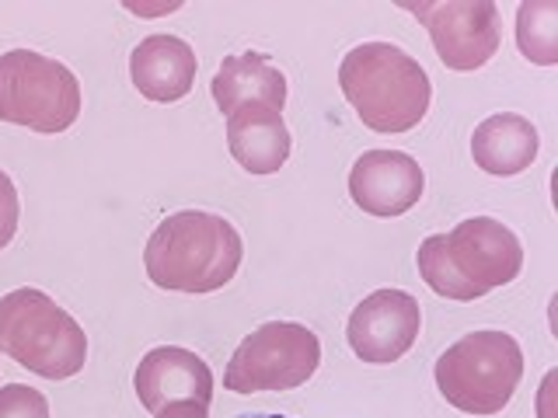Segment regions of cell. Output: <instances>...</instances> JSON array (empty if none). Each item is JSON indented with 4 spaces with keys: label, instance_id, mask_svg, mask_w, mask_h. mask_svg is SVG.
<instances>
[{
    "label": "cell",
    "instance_id": "obj_1",
    "mask_svg": "<svg viewBox=\"0 0 558 418\" xmlns=\"http://www.w3.org/2000/svg\"><path fill=\"white\" fill-rule=\"evenodd\" d=\"M244 241L231 220L203 209H182L157 223L144 248V269L157 290L217 293L241 269Z\"/></svg>",
    "mask_w": 558,
    "mask_h": 418
},
{
    "label": "cell",
    "instance_id": "obj_2",
    "mask_svg": "<svg viewBox=\"0 0 558 418\" xmlns=\"http://www.w3.org/2000/svg\"><path fill=\"white\" fill-rule=\"evenodd\" d=\"M339 87L366 130L395 136L426 119L433 101L429 74L395 42H363L345 52Z\"/></svg>",
    "mask_w": 558,
    "mask_h": 418
},
{
    "label": "cell",
    "instance_id": "obj_3",
    "mask_svg": "<svg viewBox=\"0 0 558 418\" xmlns=\"http://www.w3.org/2000/svg\"><path fill=\"white\" fill-rule=\"evenodd\" d=\"M0 353L46 380L77 377L87 362V335L43 290L0 296Z\"/></svg>",
    "mask_w": 558,
    "mask_h": 418
},
{
    "label": "cell",
    "instance_id": "obj_4",
    "mask_svg": "<svg viewBox=\"0 0 558 418\" xmlns=\"http://www.w3.org/2000/svg\"><path fill=\"white\" fill-rule=\"evenodd\" d=\"M523 380V348L506 331H471L436 359V388L447 405L488 418L513 401Z\"/></svg>",
    "mask_w": 558,
    "mask_h": 418
},
{
    "label": "cell",
    "instance_id": "obj_5",
    "mask_svg": "<svg viewBox=\"0 0 558 418\" xmlns=\"http://www.w3.org/2000/svg\"><path fill=\"white\" fill-rule=\"evenodd\" d=\"M81 115V84L70 70L35 49L0 57V119L32 133H63Z\"/></svg>",
    "mask_w": 558,
    "mask_h": 418
},
{
    "label": "cell",
    "instance_id": "obj_6",
    "mask_svg": "<svg viewBox=\"0 0 558 418\" xmlns=\"http://www.w3.org/2000/svg\"><path fill=\"white\" fill-rule=\"evenodd\" d=\"M322 362V342L307 324L269 321L244 339L223 370V388L234 394L296 391Z\"/></svg>",
    "mask_w": 558,
    "mask_h": 418
},
{
    "label": "cell",
    "instance_id": "obj_7",
    "mask_svg": "<svg viewBox=\"0 0 558 418\" xmlns=\"http://www.w3.org/2000/svg\"><path fill=\"white\" fill-rule=\"evenodd\" d=\"M444 255L468 300H482L485 293L510 286L523 269L520 237L496 217L461 220L444 234Z\"/></svg>",
    "mask_w": 558,
    "mask_h": 418
},
{
    "label": "cell",
    "instance_id": "obj_8",
    "mask_svg": "<svg viewBox=\"0 0 558 418\" xmlns=\"http://www.w3.org/2000/svg\"><path fill=\"white\" fill-rule=\"evenodd\" d=\"M426 25L433 49L447 70L471 74L499 52L502 14L493 0H444V4H405Z\"/></svg>",
    "mask_w": 558,
    "mask_h": 418
},
{
    "label": "cell",
    "instance_id": "obj_9",
    "mask_svg": "<svg viewBox=\"0 0 558 418\" xmlns=\"http://www.w3.org/2000/svg\"><path fill=\"white\" fill-rule=\"evenodd\" d=\"M423 328V307L405 290H374L353 307L345 339L353 356L371 366L398 362L409 353Z\"/></svg>",
    "mask_w": 558,
    "mask_h": 418
},
{
    "label": "cell",
    "instance_id": "obj_10",
    "mask_svg": "<svg viewBox=\"0 0 558 418\" xmlns=\"http://www.w3.org/2000/svg\"><path fill=\"white\" fill-rule=\"evenodd\" d=\"M426 174L405 150H366L349 171V196L363 213L391 220L418 206Z\"/></svg>",
    "mask_w": 558,
    "mask_h": 418
},
{
    "label": "cell",
    "instance_id": "obj_11",
    "mask_svg": "<svg viewBox=\"0 0 558 418\" xmlns=\"http://www.w3.org/2000/svg\"><path fill=\"white\" fill-rule=\"evenodd\" d=\"M133 388L140 405L150 415L174 405V401H199L209 405L214 401V370L209 362L182 345H157L140 359Z\"/></svg>",
    "mask_w": 558,
    "mask_h": 418
},
{
    "label": "cell",
    "instance_id": "obj_12",
    "mask_svg": "<svg viewBox=\"0 0 558 418\" xmlns=\"http://www.w3.org/2000/svg\"><path fill=\"white\" fill-rule=\"evenodd\" d=\"M196 52L179 35H147L130 57L133 87L157 104L185 98L196 84Z\"/></svg>",
    "mask_w": 558,
    "mask_h": 418
},
{
    "label": "cell",
    "instance_id": "obj_13",
    "mask_svg": "<svg viewBox=\"0 0 558 418\" xmlns=\"http://www.w3.org/2000/svg\"><path fill=\"white\" fill-rule=\"evenodd\" d=\"M227 147L248 174H276L290 161L293 136L283 122V112L266 109V104H248V109L227 115Z\"/></svg>",
    "mask_w": 558,
    "mask_h": 418
},
{
    "label": "cell",
    "instance_id": "obj_14",
    "mask_svg": "<svg viewBox=\"0 0 558 418\" xmlns=\"http://www.w3.org/2000/svg\"><path fill=\"white\" fill-rule=\"evenodd\" d=\"M209 91H214V101L223 115H234L238 109H248V104H266V109L283 112L287 77L262 52H238V57H227L220 63Z\"/></svg>",
    "mask_w": 558,
    "mask_h": 418
},
{
    "label": "cell",
    "instance_id": "obj_15",
    "mask_svg": "<svg viewBox=\"0 0 558 418\" xmlns=\"http://www.w3.org/2000/svg\"><path fill=\"white\" fill-rule=\"evenodd\" d=\"M541 150V136L531 119L517 112H496L475 126L471 136V157L485 174L496 179H513V174L527 171Z\"/></svg>",
    "mask_w": 558,
    "mask_h": 418
},
{
    "label": "cell",
    "instance_id": "obj_16",
    "mask_svg": "<svg viewBox=\"0 0 558 418\" xmlns=\"http://www.w3.org/2000/svg\"><path fill=\"white\" fill-rule=\"evenodd\" d=\"M517 46L537 66L558 63V4L555 0H523L517 8Z\"/></svg>",
    "mask_w": 558,
    "mask_h": 418
},
{
    "label": "cell",
    "instance_id": "obj_17",
    "mask_svg": "<svg viewBox=\"0 0 558 418\" xmlns=\"http://www.w3.org/2000/svg\"><path fill=\"white\" fill-rule=\"evenodd\" d=\"M0 418H49V401L28 383H8L0 388Z\"/></svg>",
    "mask_w": 558,
    "mask_h": 418
},
{
    "label": "cell",
    "instance_id": "obj_18",
    "mask_svg": "<svg viewBox=\"0 0 558 418\" xmlns=\"http://www.w3.org/2000/svg\"><path fill=\"white\" fill-rule=\"evenodd\" d=\"M17 220H22V202H17V188L11 174L0 168V251L8 248L17 234Z\"/></svg>",
    "mask_w": 558,
    "mask_h": 418
},
{
    "label": "cell",
    "instance_id": "obj_19",
    "mask_svg": "<svg viewBox=\"0 0 558 418\" xmlns=\"http://www.w3.org/2000/svg\"><path fill=\"white\" fill-rule=\"evenodd\" d=\"M154 418H209V405H199V401H174V405L161 408Z\"/></svg>",
    "mask_w": 558,
    "mask_h": 418
},
{
    "label": "cell",
    "instance_id": "obj_20",
    "mask_svg": "<svg viewBox=\"0 0 558 418\" xmlns=\"http://www.w3.org/2000/svg\"><path fill=\"white\" fill-rule=\"evenodd\" d=\"M241 418H290V415H241Z\"/></svg>",
    "mask_w": 558,
    "mask_h": 418
}]
</instances>
